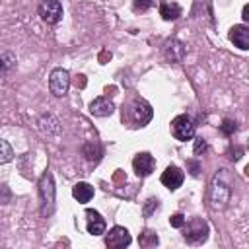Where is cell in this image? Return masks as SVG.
<instances>
[{
  "label": "cell",
  "mask_w": 249,
  "mask_h": 249,
  "mask_svg": "<svg viewBox=\"0 0 249 249\" xmlns=\"http://www.w3.org/2000/svg\"><path fill=\"white\" fill-rule=\"evenodd\" d=\"M152 107L144 99H130L123 107V123H130V126H144L152 119Z\"/></svg>",
  "instance_id": "cell-1"
},
{
  "label": "cell",
  "mask_w": 249,
  "mask_h": 249,
  "mask_svg": "<svg viewBox=\"0 0 249 249\" xmlns=\"http://www.w3.org/2000/svg\"><path fill=\"white\" fill-rule=\"evenodd\" d=\"M39 195H41V214L47 216L53 212V206H54V185H53V175L51 173H45L39 181Z\"/></svg>",
  "instance_id": "cell-2"
},
{
  "label": "cell",
  "mask_w": 249,
  "mask_h": 249,
  "mask_svg": "<svg viewBox=\"0 0 249 249\" xmlns=\"http://www.w3.org/2000/svg\"><path fill=\"white\" fill-rule=\"evenodd\" d=\"M171 132L177 140H191L195 136V124L187 115H179L171 121Z\"/></svg>",
  "instance_id": "cell-3"
},
{
  "label": "cell",
  "mask_w": 249,
  "mask_h": 249,
  "mask_svg": "<svg viewBox=\"0 0 249 249\" xmlns=\"http://www.w3.org/2000/svg\"><path fill=\"white\" fill-rule=\"evenodd\" d=\"M68 86H70V76L64 68H54L51 72V78H49V88L51 91L56 95V97H62L66 91H68Z\"/></svg>",
  "instance_id": "cell-4"
},
{
  "label": "cell",
  "mask_w": 249,
  "mask_h": 249,
  "mask_svg": "<svg viewBox=\"0 0 249 249\" xmlns=\"http://www.w3.org/2000/svg\"><path fill=\"white\" fill-rule=\"evenodd\" d=\"M39 16L47 23H58L62 18V6L58 0H43L39 6Z\"/></svg>",
  "instance_id": "cell-5"
},
{
  "label": "cell",
  "mask_w": 249,
  "mask_h": 249,
  "mask_svg": "<svg viewBox=\"0 0 249 249\" xmlns=\"http://www.w3.org/2000/svg\"><path fill=\"white\" fill-rule=\"evenodd\" d=\"M230 198V187L226 183H222L218 177H214L212 181V187H210V200H212V206L214 208H222L226 206Z\"/></svg>",
  "instance_id": "cell-6"
},
{
  "label": "cell",
  "mask_w": 249,
  "mask_h": 249,
  "mask_svg": "<svg viewBox=\"0 0 249 249\" xmlns=\"http://www.w3.org/2000/svg\"><path fill=\"white\" fill-rule=\"evenodd\" d=\"M208 235V226L200 220V218H195L189 222L187 226V233H185V239L191 241V243H202Z\"/></svg>",
  "instance_id": "cell-7"
},
{
  "label": "cell",
  "mask_w": 249,
  "mask_h": 249,
  "mask_svg": "<svg viewBox=\"0 0 249 249\" xmlns=\"http://www.w3.org/2000/svg\"><path fill=\"white\" fill-rule=\"evenodd\" d=\"M130 241H132V239H130V233H128V230L123 228V226H115V228L107 233V237H105V243H107L109 247H113V249L126 247Z\"/></svg>",
  "instance_id": "cell-8"
},
{
  "label": "cell",
  "mask_w": 249,
  "mask_h": 249,
  "mask_svg": "<svg viewBox=\"0 0 249 249\" xmlns=\"http://www.w3.org/2000/svg\"><path fill=\"white\" fill-rule=\"evenodd\" d=\"M132 167H134V173H136L138 177H146V175H150V173L154 171L156 161H154V158H152L148 152H142V154H138V156L132 160Z\"/></svg>",
  "instance_id": "cell-9"
},
{
  "label": "cell",
  "mask_w": 249,
  "mask_h": 249,
  "mask_svg": "<svg viewBox=\"0 0 249 249\" xmlns=\"http://www.w3.org/2000/svg\"><path fill=\"white\" fill-rule=\"evenodd\" d=\"M183 179H185V173H183V169L177 167V165H169V167L161 173V183H163L167 189H171V191L179 189L181 183H183Z\"/></svg>",
  "instance_id": "cell-10"
},
{
  "label": "cell",
  "mask_w": 249,
  "mask_h": 249,
  "mask_svg": "<svg viewBox=\"0 0 249 249\" xmlns=\"http://www.w3.org/2000/svg\"><path fill=\"white\" fill-rule=\"evenodd\" d=\"M86 220H88V233H91V235H101V233H105V220H103V216L97 212V210H91V208H88L86 210Z\"/></svg>",
  "instance_id": "cell-11"
},
{
  "label": "cell",
  "mask_w": 249,
  "mask_h": 249,
  "mask_svg": "<svg viewBox=\"0 0 249 249\" xmlns=\"http://www.w3.org/2000/svg\"><path fill=\"white\" fill-rule=\"evenodd\" d=\"M89 111H91V115H95V117H109L113 111H115V105H113V101L109 99V97H95L91 103H89Z\"/></svg>",
  "instance_id": "cell-12"
},
{
  "label": "cell",
  "mask_w": 249,
  "mask_h": 249,
  "mask_svg": "<svg viewBox=\"0 0 249 249\" xmlns=\"http://www.w3.org/2000/svg\"><path fill=\"white\" fill-rule=\"evenodd\" d=\"M230 39L233 41L235 47H239L241 51L249 49V29L245 25H233L230 29Z\"/></svg>",
  "instance_id": "cell-13"
},
{
  "label": "cell",
  "mask_w": 249,
  "mask_h": 249,
  "mask_svg": "<svg viewBox=\"0 0 249 249\" xmlns=\"http://www.w3.org/2000/svg\"><path fill=\"white\" fill-rule=\"evenodd\" d=\"M160 16L163 19H167V21L169 19H177L181 16V6L175 4V2H169V0H163L160 4Z\"/></svg>",
  "instance_id": "cell-14"
},
{
  "label": "cell",
  "mask_w": 249,
  "mask_h": 249,
  "mask_svg": "<svg viewBox=\"0 0 249 249\" xmlns=\"http://www.w3.org/2000/svg\"><path fill=\"white\" fill-rule=\"evenodd\" d=\"M72 195H74V198L78 202L84 204V202H88L93 196V187L89 183H76L74 189H72Z\"/></svg>",
  "instance_id": "cell-15"
},
{
  "label": "cell",
  "mask_w": 249,
  "mask_h": 249,
  "mask_svg": "<svg viewBox=\"0 0 249 249\" xmlns=\"http://www.w3.org/2000/svg\"><path fill=\"white\" fill-rule=\"evenodd\" d=\"M138 243H140L142 247H152V245H158V235H156L154 231L146 230L144 233H140V237H138Z\"/></svg>",
  "instance_id": "cell-16"
},
{
  "label": "cell",
  "mask_w": 249,
  "mask_h": 249,
  "mask_svg": "<svg viewBox=\"0 0 249 249\" xmlns=\"http://www.w3.org/2000/svg\"><path fill=\"white\" fill-rule=\"evenodd\" d=\"M14 158V150L6 140H0V163H8Z\"/></svg>",
  "instance_id": "cell-17"
},
{
  "label": "cell",
  "mask_w": 249,
  "mask_h": 249,
  "mask_svg": "<svg viewBox=\"0 0 249 249\" xmlns=\"http://www.w3.org/2000/svg\"><path fill=\"white\" fill-rule=\"evenodd\" d=\"M132 6L136 12H146L148 8L154 6V0H132Z\"/></svg>",
  "instance_id": "cell-18"
},
{
  "label": "cell",
  "mask_w": 249,
  "mask_h": 249,
  "mask_svg": "<svg viewBox=\"0 0 249 249\" xmlns=\"http://www.w3.org/2000/svg\"><path fill=\"white\" fill-rule=\"evenodd\" d=\"M169 224H171L173 228H183V226L187 224V220H185L183 214H173V216L169 218Z\"/></svg>",
  "instance_id": "cell-19"
},
{
  "label": "cell",
  "mask_w": 249,
  "mask_h": 249,
  "mask_svg": "<svg viewBox=\"0 0 249 249\" xmlns=\"http://www.w3.org/2000/svg\"><path fill=\"white\" fill-rule=\"evenodd\" d=\"M158 206H160V204H158V198H148V200H146V206H144V214H146V216H150V214H152V210H154V208H158Z\"/></svg>",
  "instance_id": "cell-20"
},
{
  "label": "cell",
  "mask_w": 249,
  "mask_h": 249,
  "mask_svg": "<svg viewBox=\"0 0 249 249\" xmlns=\"http://www.w3.org/2000/svg\"><path fill=\"white\" fill-rule=\"evenodd\" d=\"M220 128H222V132H226V134H231V132L235 130V123L226 119V121L222 123V126H220Z\"/></svg>",
  "instance_id": "cell-21"
},
{
  "label": "cell",
  "mask_w": 249,
  "mask_h": 249,
  "mask_svg": "<svg viewBox=\"0 0 249 249\" xmlns=\"http://www.w3.org/2000/svg\"><path fill=\"white\" fill-rule=\"evenodd\" d=\"M204 146H206V144H204V140H202V138H196V142H195V152L198 154V152H200V148L204 150Z\"/></svg>",
  "instance_id": "cell-22"
},
{
  "label": "cell",
  "mask_w": 249,
  "mask_h": 249,
  "mask_svg": "<svg viewBox=\"0 0 249 249\" xmlns=\"http://www.w3.org/2000/svg\"><path fill=\"white\" fill-rule=\"evenodd\" d=\"M241 18H243V21L249 19V8H247V6H243V16H241Z\"/></svg>",
  "instance_id": "cell-23"
},
{
  "label": "cell",
  "mask_w": 249,
  "mask_h": 249,
  "mask_svg": "<svg viewBox=\"0 0 249 249\" xmlns=\"http://www.w3.org/2000/svg\"><path fill=\"white\" fill-rule=\"evenodd\" d=\"M4 70H6V66H4V60L0 58V72H4Z\"/></svg>",
  "instance_id": "cell-24"
}]
</instances>
